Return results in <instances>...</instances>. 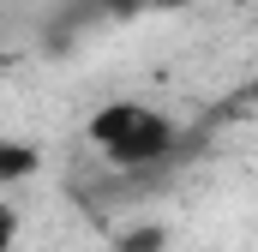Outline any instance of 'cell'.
I'll return each mask as SVG.
<instances>
[{
	"instance_id": "6da1fadb",
	"label": "cell",
	"mask_w": 258,
	"mask_h": 252,
	"mask_svg": "<svg viewBox=\"0 0 258 252\" xmlns=\"http://www.w3.org/2000/svg\"><path fill=\"white\" fill-rule=\"evenodd\" d=\"M90 144L114 162V168H156V162H168L174 150H180V126L168 120L162 108H150V102H102L96 114H90Z\"/></svg>"
},
{
	"instance_id": "7a4b0ae2",
	"label": "cell",
	"mask_w": 258,
	"mask_h": 252,
	"mask_svg": "<svg viewBox=\"0 0 258 252\" xmlns=\"http://www.w3.org/2000/svg\"><path fill=\"white\" fill-rule=\"evenodd\" d=\"M42 168V150L24 144V138H0V186H18Z\"/></svg>"
},
{
	"instance_id": "3957f363",
	"label": "cell",
	"mask_w": 258,
	"mask_h": 252,
	"mask_svg": "<svg viewBox=\"0 0 258 252\" xmlns=\"http://www.w3.org/2000/svg\"><path fill=\"white\" fill-rule=\"evenodd\" d=\"M162 246H168V234H162V228H132V234L114 240V252H162Z\"/></svg>"
},
{
	"instance_id": "277c9868",
	"label": "cell",
	"mask_w": 258,
	"mask_h": 252,
	"mask_svg": "<svg viewBox=\"0 0 258 252\" xmlns=\"http://www.w3.org/2000/svg\"><path fill=\"white\" fill-rule=\"evenodd\" d=\"M12 240H18V210L0 198V252H12Z\"/></svg>"
},
{
	"instance_id": "5b68a950",
	"label": "cell",
	"mask_w": 258,
	"mask_h": 252,
	"mask_svg": "<svg viewBox=\"0 0 258 252\" xmlns=\"http://www.w3.org/2000/svg\"><path fill=\"white\" fill-rule=\"evenodd\" d=\"M84 6H96V12H114V18H132V12H144L150 0H84Z\"/></svg>"
},
{
	"instance_id": "8992f818",
	"label": "cell",
	"mask_w": 258,
	"mask_h": 252,
	"mask_svg": "<svg viewBox=\"0 0 258 252\" xmlns=\"http://www.w3.org/2000/svg\"><path fill=\"white\" fill-rule=\"evenodd\" d=\"M150 6H180V0H150Z\"/></svg>"
}]
</instances>
